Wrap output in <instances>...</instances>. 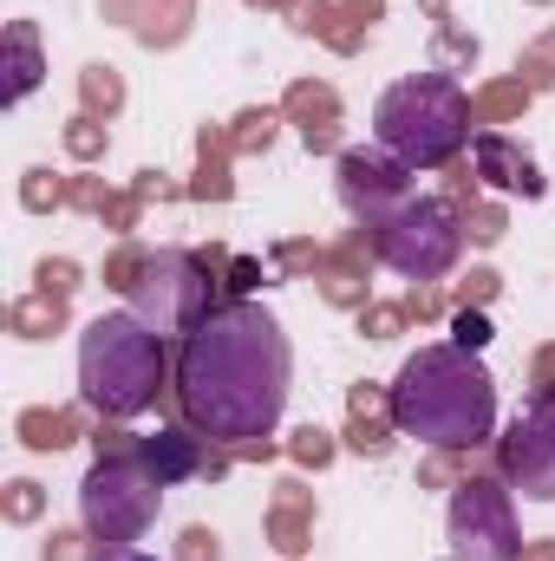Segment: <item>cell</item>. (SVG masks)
Listing matches in <instances>:
<instances>
[{
    "mask_svg": "<svg viewBox=\"0 0 555 561\" xmlns=\"http://www.w3.org/2000/svg\"><path fill=\"white\" fill-rule=\"evenodd\" d=\"M33 92V33L26 26H13V79H7V99L20 105Z\"/></svg>",
    "mask_w": 555,
    "mask_h": 561,
    "instance_id": "13",
    "label": "cell"
},
{
    "mask_svg": "<svg viewBox=\"0 0 555 561\" xmlns=\"http://www.w3.org/2000/svg\"><path fill=\"white\" fill-rule=\"evenodd\" d=\"M484 340H490V327H484L477 313H464V320H457V346H471V353H477Z\"/></svg>",
    "mask_w": 555,
    "mask_h": 561,
    "instance_id": "14",
    "label": "cell"
},
{
    "mask_svg": "<svg viewBox=\"0 0 555 561\" xmlns=\"http://www.w3.org/2000/svg\"><path fill=\"white\" fill-rule=\"evenodd\" d=\"M132 287H138V313L157 333H190L216 307L209 300V275H203L196 255H157V262H144V275Z\"/></svg>",
    "mask_w": 555,
    "mask_h": 561,
    "instance_id": "7",
    "label": "cell"
},
{
    "mask_svg": "<svg viewBox=\"0 0 555 561\" xmlns=\"http://www.w3.org/2000/svg\"><path fill=\"white\" fill-rule=\"evenodd\" d=\"M287 333L256 300H216L177 346V405L209 444H256L287 405Z\"/></svg>",
    "mask_w": 555,
    "mask_h": 561,
    "instance_id": "1",
    "label": "cell"
},
{
    "mask_svg": "<svg viewBox=\"0 0 555 561\" xmlns=\"http://www.w3.org/2000/svg\"><path fill=\"white\" fill-rule=\"evenodd\" d=\"M393 424L418 444H444V450H471L497 431V379L490 366L457 346V340H431L393 379Z\"/></svg>",
    "mask_w": 555,
    "mask_h": 561,
    "instance_id": "2",
    "label": "cell"
},
{
    "mask_svg": "<svg viewBox=\"0 0 555 561\" xmlns=\"http://www.w3.org/2000/svg\"><path fill=\"white\" fill-rule=\"evenodd\" d=\"M340 196H347V209L360 222H373L380 209H393L399 196H412L406 190V163L399 157H380V150H347L340 157Z\"/></svg>",
    "mask_w": 555,
    "mask_h": 561,
    "instance_id": "10",
    "label": "cell"
},
{
    "mask_svg": "<svg viewBox=\"0 0 555 561\" xmlns=\"http://www.w3.org/2000/svg\"><path fill=\"white\" fill-rule=\"evenodd\" d=\"M157 490H163V483L144 470L138 444L118 450V457H99L92 477H86V490H79L86 529H92L99 542H138L144 529H150V516H157Z\"/></svg>",
    "mask_w": 555,
    "mask_h": 561,
    "instance_id": "6",
    "label": "cell"
},
{
    "mask_svg": "<svg viewBox=\"0 0 555 561\" xmlns=\"http://www.w3.org/2000/svg\"><path fill=\"white\" fill-rule=\"evenodd\" d=\"M79 386L105 419H144L163 392V333L118 307L79 333Z\"/></svg>",
    "mask_w": 555,
    "mask_h": 561,
    "instance_id": "3",
    "label": "cell"
},
{
    "mask_svg": "<svg viewBox=\"0 0 555 561\" xmlns=\"http://www.w3.org/2000/svg\"><path fill=\"white\" fill-rule=\"evenodd\" d=\"M503 477L530 496V503H555V392H536L510 437H503Z\"/></svg>",
    "mask_w": 555,
    "mask_h": 561,
    "instance_id": "9",
    "label": "cell"
},
{
    "mask_svg": "<svg viewBox=\"0 0 555 561\" xmlns=\"http://www.w3.org/2000/svg\"><path fill=\"white\" fill-rule=\"evenodd\" d=\"M366 236H373V255L406 280L444 275L464 249V229H457L451 203H438V196H399L393 209H380L366 222Z\"/></svg>",
    "mask_w": 555,
    "mask_h": 561,
    "instance_id": "5",
    "label": "cell"
},
{
    "mask_svg": "<svg viewBox=\"0 0 555 561\" xmlns=\"http://www.w3.org/2000/svg\"><path fill=\"white\" fill-rule=\"evenodd\" d=\"M118 561H157V556H118Z\"/></svg>",
    "mask_w": 555,
    "mask_h": 561,
    "instance_id": "15",
    "label": "cell"
},
{
    "mask_svg": "<svg viewBox=\"0 0 555 561\" xmlns=\"http://www.w3.org/2000/svg\"><path fill=\"white\" fill-rule=\"evenodd\" d=\"M477 150V163H484V176L497 183V190H517V196H543V176H536V157L523 150L517 138H503V131H477L471 138Z\"/></svg>",
    "mask_w": 555,
    "mask_h": 561,
    "instance_id": "11",
    "label": "cell"
},
{
    "mask_svg": "<svg viewBox=\"0 0 555 561\" xmlns=\"http://www.w3.org/2000/svg\"><path fill=\"white\" fill-rule=\"evenodd\" d=\"M451 542L471 561H517V516H510V490H497L490 477H471L451 496Z\"/></svg>",
    "mask_w": 555,
    "mask_h": 561,
    "instance_id": "8",
    "label": "cell"
},
{
    "mask_svg": "<svg viewBox=\"0 0 555 561\" xmlns=\"http://www.w3.org/2000/svg\"><path fill=\"white\" fill-rule=\"evenodd\" d=\"M373 138L406 170H438L477 138L471 131V99L451 72H412V79L386 85V99L373 112Z\"/></svg>",
    "mask_w": 555,
    "mask_h": 561,
    "instance_id": "4",
    "label": "cell"
},
{
    "mask_svg": "<svg viewBox=\"0 0 555 561\" xmlns=\"http://www.w3.org/2000/svg\"><path fill=\"white\" fill-rule=\"evenodd\" d=\"M138 457H144V470H150L157 483H177V477L196 470V437H183V431H157V437H138Z\"/></svg>",
    "mask_w": 555,
    "mask_h": 561,
    "instance_id": "12",
    "label": "cell"
}]
</instances>
